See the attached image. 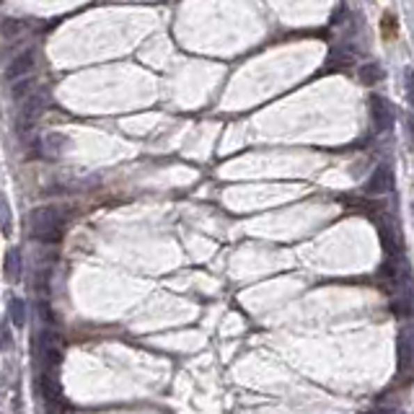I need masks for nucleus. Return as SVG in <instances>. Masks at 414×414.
Instances as JSON below:
<instances>
[{"instance_id":"6e6552de","label":"nucleus","mask_w":414,"mask_h":414,"mask_svg":"<svg viewBox=\"0 0 414 414\" xmlns=\"http://www.w3.org/2000/svg\"><path fill=\"white\" fill-rule=\"evenodd\" d=\"M37 388H39V394H42V399H45L47 404H63L65 401L63 386L57 383L55 373H47V370H42V373H39V381H37Z\"/></svg>"},{"instance_id":"2eb2a0df","label":"nucleus","mask_w":414,"mask_h":414,"mask_svg":"<svg viewBox=\"0 0 414 414\" xmlns=\"http://www.w3.org/2000/svg\"><path fill=\"white\" fill-rule=\"evenodd\" d=\"M29 88H31V81H29V78L16 81V86H13V99H21L24 93H29Z\"/></svg>"},{"instance_id":"9d476101","label":"nucleus","mask_w":414,"mask_h":414,"mask_svg":"<svg viewBox=\"0 0 414 414\" xmlns=\"http://www.w3.org/2000/svg\"><path fill=\"white\" fill-rule=\"evenodd\" d=\"M358 78H360V83H363V86H376V83L383 81V67H381L378 63H365V65H360Z\"/></svg>"},{"instance_id":"39448f33","label":"nucleus","mask_w":414,"mask_h":414,"mask_svg":"<svg viewBox=\"0 0 414 414\" xmlns=\"http://www.w3.org/2000/svg\"><path fill=\"white\" fill-rule=\"evenodd\" d=\"M394 186H396L394 168H391L388 164H381L373 168L370 179L365 182V194H370V197H381V194L394 192Z\"/></svg>"},{"instance_id":"0eeeda50","label":"nucleus","mask_w":414,"mask_h":414,"mask_svg":"<svg viewBox=\"0 0 414 414\" xmlns=\"http://www.w3.org/2000/svg\"><path fill=\"white\" fill-rule=\"evenodd\" d=\"M31 70H34V49H24V52L13 57L10 65L6 67V81L8 83L21 81V78H26Z\"/></svg>"},{"instance_id":"7ed1b4c3","label":"nucleus","mask_w":414,"mask_h":414,"mask_svg":"<svg viewBox=\"0 0 414 414\" xmlns=\"http://www.w3.org/2000/svg\"><path fill=\"white\" fill-rule=\"evenodd\" d=\"M396 373L401 378L414 376V326H401L396 337Z\"/></svg>"},{"instance_id":"f257e3e1","label":"nucleus","mask_w":414,"mask_h":414,"mask_svg":"<svg viewBox=\"0 0 414 414\" xmlns=\"http://www.w3.org/2000/svg\"><path fill=\"white\" fill-rule=\"evenodd\" d=\"M29 228L31 236L42 244H60L67 228V212H63L60 207H37V210L29 215Z\"/></svg>"},{"instance_id":"423d86ee","label":"nucleus","mask_w":414,"mask_h":414,"mask_svg":"<svg viewBox=\"0 0 414 414\" xmlns=\"http://www.w3.org/2000/svg\"><path fill=\"white\" fill-rule=\"evenodd\" d=\"M368 106H370V122H373V129H376V132H386V129L394 127L396 114L394 109H391L388 99H383V96H370Z\"/></svg>"},{"instance_id":"ddd939ff","label":"nucleus","mask_w":414,"mask_h":414,"mask_svg":"<svg viewBox=\"0 0 414 414\" xmlns=\"http://www.w3.org/2000/svg\"><path fill=\"white\" fill-rule=\"evenodd\" d=\"M21 267H24V262H21L19 251H8L6 254V280H16L21 275Z\"/></svg>"},{"instance_id":"4468645a","label":"nucleus","mask_w":414,"mask_h":414,"mask_svg":"<svg viewBox=\"0 0 414 414\" xmlns=\"http://www.w3.org/2000/svg\"><path fill=\"white\" fill-rule=\"evenodd\" d=\"M404 83H406V102H409V106H414V67H406Z\"/></svg>"},{"instance_id":"20e7f679","label":"nucleus","mask_w":414,"mask_h":414,"mask_svg":"<svg viewBox=\"0 0 414 414\" xmlns=\"http://www.w3.org/2000/svg\"><path fill=\"white\" fill-rule=\"evenodd\" d=\"M45 109H47L45 96H42V93H31L19 111V132H29V129L37 127V122L42 120Z\"/></svg>"},{"instance_id":"f03ea898","label":"nucleus","mask_w":414,"mask_h":414,"mask_svg":"<svg viewBox=\"0 0 414 414\" xmlns=\"http://www.w3.org/2000/svg\"><path fill=\"white\" fill-rule=\"evenodd\" d=\"M39 363H42V370L47 373H55L63 363V344H60V334L52 326V321H45L39 326Z\"/></svg>"},{"instance_id":"9b49d317","label":"nucleus","mask_w":414,"mask_h":414,"mask_svg":"<svg viewBox=\"0 0 414 414\" xmlns=\"http://www.w3.org/2000/svg\"><path fill=\"white\" fill-rule=\"evenodd\" d=\"M8 319L16 329H21L26 324V303L21 298H10L8 301Z\"/></svg>"},{"instance_id":"1a4fd4ad","label":"nucleus","mask_w":414,"mask_h":414,"mask_svg":"<svg viewBox=\"0 0 414 414\" xmlns=\"http://www.w3.org/2000/svg\"><path fill=\"white\" fill-rule=\"evenodd\" d=\"M391 311L399 319H406L414 313V293H394L391 295Z\"/></svg>"},{"instance_id":"f8f14e48","label":"nucleus","mask_w":414,"mask_h":414,"mask_svg":"<svg viewBox=\"0 0 414 414\" xmlns=\"http://www.w3.org/2000/svg\"><path fill=\"white\" fill-rule=\"evenodd\" d=\"M396 34H399V21H396L394 13H383L381 19V39L383 42H394Z\"/></svg>"}]
</instances>
